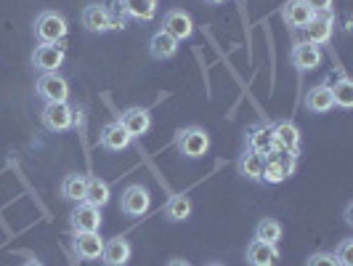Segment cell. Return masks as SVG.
<instances>
[{"instance_id":"6da1fadb","label":"cell","mask_w":353,"mask_h":266,"mask_svg":"<svg viewBox=\"0 0 353 266\" xmlns=\"http://www.w3.org/2000/svg\"><path fill=\"white\" fill-rule=\"evenodd\" d=\"M176 146L183 158L199 160V158H205V155H208V149H210V136H208V131H205V128H199V125H189V128H181V131H178Z\"/></svg>"},{"instance_id":"7a4b0ae2","label":"cell","mask_w":353,"mask_h":266,"mask_svg":"<svg viewBox=\"0 0 353 266\" xmlns=\"http://www.w3.org/2000/svg\"><path fill=\"white\" fill-rule=\"evenodd\" d=\"M295 162H298L295 155L282 152V149L276 146L271 155H265V165H263V173H261V181H263V184H282V181H287V178L295 173Z\"/></svg>"},{"instance_id":"3957f363","label":"cell","mask_w":353,"mask_h":266,"mask_svg":"<svg viewBox=\"0 0 353 266\" xmlns=\"http://www.w3.org/2000/svg\"><path fill=\"white\" fill-rule=\"evenodd\" d=\"M70 32L67 27V19L56 11H43L35 19V37L40 43H61Z\"/></svg>"},{"instance_id":"277c9868","label":"cell","mask_w":353,"mask_h":266,"mask_svg":"<svg viewBox=\"0 0 353 266\" xmlns=\"http://www.w3.org/2000/svg\"><path fill=\"white\" fill-rule=\"evenodd\" d=\"M40 120L48 131L61 133V131H70L74 125V109L67 102H48L40 112Z\"/></svg>"},{"instance_id":"5b68a950","label":"cell","mask_w":353,"mask_h":266,"mask_svg":"<svg viewBox=\"0 0 353 266\" xmlns=\"http://www.w3.org/2000/svg\"><path fill=\"white\" fill-rule=\"evenodd\" d=\"M37 96L48 104V102H67L70 99V83L67 77H61L59 72H46L37 77Z\"/></svg>"},{"instance_id":"8992f818","label":"cell","mask_w":353,"mask_h":266,"mask_svg":"<svg viewBox=\"0 0 353 266\" xmlns=\"http://www.w3.org/2000/svg\"><path fill=\"white\" fill-rule=\"evenodd\" d=\"M64 46L61 43H37L35 53H32V67H35L40 75L46 72H56L61 64H64Z\"/></svg>"},{"instance_id":"52a82bcc","label":"cell","mask_w":353,"mask_h":266,"mask_svg":"<svg viewBox=\"0 0 353 266\" xmlns=\"http://www.w3.org/2000/svg\"><path fill=\"white\" fill-rule=\"evenodd\" d=\"M149 205H152V195H149L146 187H141V184L125 187L123 197H120V208H123L125 216L139 218V216H143V213L149 211Z\"/></svg>"},{"instance_id":"ba28073f","label":"cell","mask_w":353,"mask_h":266,"mask_svg":"<svg viewBox=\"0 0 353 266\" xmlns=\"http://www.w3.org/2000/svg\"><path fill=\"white\" fill-rule=\"evenodd\" d=\"M305 32V40L314 43V46H327L332 40V32H335V14H314V19L303 27Z\"/></svg>"},{"instance_id":"9c48e42d","label":"cell","mask_w":353,"mask_h":266,"mask_svg":"<svg viewBox=\"0 0 353 266\" xmlns=\"http://www.w3.org/2000/svg\"><path fill=\"white\" fill-rule=\"evenodd\" d=\"M162 30L170 37H176L178 43L189 40V37L194 35V19L189 17L183 8H173V11H168L162 17Z\"/></svg>"},{"instance_id":"30bf717a","label":"cell","mask_w":353,"mask_h":266,"mask_svg":"<svg viewBox=\"0 0 353 266\" xmlns=\"http://www.w3.org/2000/svg\"><path fill=\"white\" fill-rule=\"evenodd\" d=\"M290 61H292V67H295V70L308 72V70H316L319 64L324 61V53H321V48L314 46V43L301 40V43H295V46H292Z\"/></svg>"},{"instance_id":"8fae6325","label":"cell","mask_w":353,"mask_h":266,"mask_svg":"<svg viewBox=\"0 0 353 266\" xmlns=\"http://www.w3.org/2000/svg\"><path fill=\"white\" fill-rule=\"evenodd\" d=\"M274 131V142L282 152H290V155H301V128L290 120H279V123L271 125Z\"/></svg>"},{"instance_id":"7c38bea8","label":"cell","mask_w":353,"mask_h":266,"mask_svg":"<svg viewBox=\"0 0 353 266\" xmlns=\"http://www.w3.org/2000/svg\"><path fill=\"white\" fill-rule=\"evenodd\" d=\"M72 231H99L101 229V208H93L88 202H77V208L70 216Z\"/></svg>"},{"instance_id":"4fadbf2b","label":"cell","mask_w":353,"mask_h":266,"mask_svg":"<svg viewBox=\"0 0 353 266\" xmlns=\"http://www.w3.org/2000/svg\"><path fill=\"white\" fill-rule=\"evenodd\" d=\"M104 250V237L99 231H77L74 234V253L83 261H99Z\"/></svg>"},{"instance_id":"5bb4252c","label":"cell","mask_w":353,"mask_h":266,"mask_svg":"<svg viewBox=\"0 0 353 266\" xmlns=\"http://www.w3.org/2000/svg\"><path fill=\"white\" fill-rule=\"evenodd\" d=\"M248 149L258 152V155H271L276 149V142H274V131H271V123H258L248 128Z\"/></svg>"},{"instance_id":"9a60e30c","label":"cell","mask_w":353,"mask_h":266,"mask_svg":"<svg viewBox=\"0 0 353 266\" xmlns=\"http://www.w3.org/2000/svg\"><path fill=\"white\" fill-rule=\"evenodd\" d=\"M120 123L136 139V136L149 133V128H152V112L143 109V106H130V109H125L123 115H120Z\"/></svg>"},{"instance_id":"2e32d148","label":"cell","mask_w":353,"mask_h":266,"mask_svg":"<svg viewBox=\"0 0 353 266\" xmlns=\"http://www.w3.org/2000/svg\"><path fill=\"white\" fill-rule=\"evenodd\" d=\"M99 142H101V146H104V149H109V152H123V149H128V146H130L133 136L125 131L120 120H114V123H106L104 128H101Z\"/></svg>"},{"instance_id":"e0dca14e","label":"cell","mask_w":353,"mask_h":266,"mask_svg":"<svg viewBox=\"0 0 353 266\" xmlns=\"http://www.w3.org/2000/svg\"><path fill=\"white\" fill-rule=\"evenodd\" d=\"M130 243L125 237H112V240H104V250H101V261L104 266H125L130 261Z\"/></svg>"},{"instance_id":"ac0fdd59","label":"cell","mask_w":353,"mask_h":266,"mask_svg":"<svg viewBox=\"0 0 353 266\" xmlns=\"http://www.w3.org/2000/svg\"><path fill=\"white\" fill-rule=\"evenodd\" d=\"M314 19V11L303 0H287L282 6V21L290 30H303Z\"/></svg>"},{"instance_id":"d6986e66","label":"cell","mask_w":353,"mask_h":266,"mask_svg":"<svg viewBox=\"0 0 353 266\" xmlns=\"http://www.w3.org/2000/svg\"><path fill=\"white\" fill-rule=\"evenodd\" d=\"M279 256L282 253H279L276 245H268V243H261V240H252L248 245V253H245L250 266H276Z\"/></svg>"},{"instance_id":"ffe728a7","label":"cell","mask_w":353,"mask_h":266,"mask_svg":"<svg viewBox=\"0 0 353 266\" xmlns=\"http://www.w3.org/2000/svg\"><path fill=\"white\" fill-rule=\"evenodd\" d=\"M178 43L176 37H170L165 30H159L154 35L149 37V53H152V59H157V61H168V59H173L178 53Z\"/></svg>"},{"instance_id":"44dd1931","label":"cell","mask_w":353,"mask_h":266,"mask_svg":"<svg viewBox=\"0 0 353 266\" xmlns=\"http://www.w3.org/2000/svg\"><path fill=\"white\" fill-rule=\"evenodd\" d=\"M83 27L88 32H109L112 30V21H109V11L101 3H90L83 11Z\"/></svg>"},{"instance_id":"7402d4cb","label":"cell","mask_w":353,"mask_h":266,"mask_svg":"<svg viewBox=\"0 0 353 266\" xmlns=\"http://www.w3.org/2000/svg\"><path fill=\"white\" fill-rule=\"evenodd\" d=\"M194 211V205H192V197L189 195H170L168 197V202H165V218L168 221H173V224H181V221H186L189 216Z\"/></svg>"},{"instance_id":"603a6c76","label":"cell","mask_w":353,"mask_h":266,"mask_svg":"<svg viewBox=\"0 0 353 266\" xmlns=\"http://www.w3.org/2000/svg\"><path fill=\"white\" fill-rule=\"evenodd\" d=\"M265 158L252 152V149H245L239 160H236V168H239V176H245L248 181H261V173H263Z\"/></svg>"},{"instance_id":"cb8c5ba5","label":"cell","mask_w":353,"mask_h":266,"mask_svg":"<svg viewBox=\"0 0 353 266\" xmlns=\"http://www.w3.org/2000/svg\"><path fill=\"white\" fill-rule=\"evenodd\" d=\"M305 106H308L314 115H324V112H330V109L335 106L332 93H330V86H327V83L314 86V88L305 93Z\"/></svg>"},{"instance_id":"d4e9b609","label":"cell","mask_w":353,"mask_h":266,"mask_svg":"<svg viewBox=\"0 0 353 266\" xmlns=\"http://www.w3.org/2000/svg\"><path fill=\"white\" fill-rule=\"evenodd\" d=\"M125 17L139 19V21H152L157 17V0H120Z\"/></svg>"},{"instance_id":"484cf974","label":"cell","mask_w":353,"mask_h":266,"mask_svg":"<svg viewBox=\"0 0 353 266\" xmlns=\"http://www.w3.org/2000/svg\"><path fill=\"white\" fill-rule=\"evenodd\" d=\"M109 197H112V189H109L106 181H101V178H88L85 200H83V202H88L93 208H104L106 202H109Z\"/></svg>"},{"instance_id":"4316f807","label":"cell","mask_w":353,"mask_h":266,"mask_svg":"<svg viewBox=\"0 0 353 266\" xmlns=\"http://www.w3.org/2000/svg\"><path fill=\"white\" fill-rule=\"evenodd\" d=\"M282 234H284V229L276 218H261L258 227H255V240L268 243V245H279Z\"/></svg>"},{"instance_id":"83f0119b","label":"cell","mask_w":353,"mask_h":266,"mask_svg":"<svg viewBox=\"0 0 353 266\" xmlns=\"http://www.w3.org/2000/svg\"><path fill=\"white\" fill-rule=\"evenodd\" d=\"M85 187H88V176L83 173H70L61 184V195L72 200V202H83L85 200Z\"/></svg>"},{"instance_id":"f1b7e54d","label":"cell","mask_w":353,"mask_h":266,"mask_svg":"<svg viewBox=\"0 0 353 266\" xmlns=\"http://www.w3.org/2000/svg\"><path fill=\"white\" fill-rule=\"evenodd\" d=\"M330 93H332L335 106H343V109H351L353 106V83L345 75H340L335 83L330 86Z\"/></svg>"},{"instance_id":"f546056e","label":"cell","mask_w":353,"mask_h":266,"mask_svg":"<svg viewBox=\"0 0 353 266\" xmlns=\"http://www.w3.org/2000/svg\"><path fill=\"white\" fill-rule=\"evenodd\" d=\"M332 256H335V261L340 266H353V240L351 237H348V240H343V243L335 248Z\"/></svg>"},{"instance_id":"4dcf8cb0","label":"cell","mask_w":353,"mask_h":266,"mask_svg":"<svg viewBox=\"0 0 353 266\" xmlns=\"http://www.w3.org/2000/svg\"><path fill=\"white\" fill-rule=\"evenodd\" d=\"M305 266H340V264L335 261L332 253H314V256L305 261Z\"/></svg>"},{"instance_id":"1f68e13d","label":"cell","mask_w":353,"mask_h":266,"mask_svg":"<svg viewBox=\"0 0 353 266\" xmlns=\"http://www.w3.org/2000/svg\"><path fill=\"white\" fill-rule=\"evenodd\" d=\"M314 14H332V0H303Z\"/></svg>"},{"instance_id":"d6a6232c","label":"cell","mask_w":353,"mask_h":266,"mask_svg":"<svg viewBox=\"0 0 353 266\" xmlns=\"http://www.w3.org/2000/svg\"><path fill=\"white\" fill-rule=\"evenodd\" d=\"M168 266H192V264H189V261H183V258H170Z\"/></svg>"},{"instance_id":"836d02e7","label":"cell","mask_w":353,"mask_h":266,"mask_svg":"<svg viewBox=\"0 0 353 266\" xmlns=\"http://www.w3.org/2000/svg\"><path fill=\"white\" fill-rule=\"evenodd\" d=\"M24 266H43V264H40V261H27Z\"/></svg>"},{"instance_id":"e575fe53","label":"cell","mask_w":353,"mask_h":266,"mask_svg":"<svg viewBox=\"0 0 353 266\" xmlns=\"http://www.w3.org/2000/svg\"><path fill=\"white\" fill-rule=\"evenodd\" d=\"M208 3H212V6H218V3H226V0H208Z\"/></svg>"},{"instance_id":"d590c367","label":"cell","mask_w":353,"mask_h":266,"mask_svg":"<svg viewBox=\"0 0 353 266\" xmlns=\"http://www.w3.org/2000/svg\"><path fill=\"white\" fill-rule=\"evenodd\" d=\"M208 266H223V264H208Z\"/></svg>"}]
</instances>
